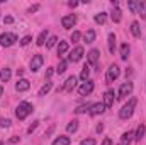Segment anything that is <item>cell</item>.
<instances>
[{
	"mask_svg": "<svg viewBox=\"0 0 146 145\" xmlns=\"http://www.w3.org/2000/svg\"><path fill=\"white\" fill-rule=\"evenodd\" d=\"M133 137H134V133H133V132H126V133H122V137H121L122 145H129L131 142H133Z\"/></svg>",
	"mask_w": 146,
	"mask_h": 145,
	"instance_id": "16",
	"label": "cell"
},
{
	"mask_svg": "<svg viewBox=\"0 0 146 145\" xmlns=\"http://www.w3.org/2000/svg\"><path fill=\"white\" fill-rule=\"evenodd\" d=\"M56 41H58V38H56V36H51L49 39H48V43H46V46H48V48H53V46L56 44Z\"/></svg>",
	"mask_w": 146,
	"mask_h": 145,
	"instance_id": "34",
	"label": "cell"
},
{
	"mask_svg": "<svg viewBox=\"0 0 146 145\" xmlns=\"http://www.w3.org/2000/svg\"><path fill=\"white\" fill-rule=\"evenodd\" d=\"M99 56H100L99 50H90V51H88V63H90V65H97Z\"/></svg>",
	"mask_w": 146,
	"mask_h": 145,
	"instance_id": "14",
	"label": "cell"
},
{
	"mask_svg": "<svg viewBox=\"0 0 146 145\" xmlns=\"http://www.w3.org/2000/svg\"><path fill=\"white\" fill-rule=\"evenodd\" d=\"M3 22H5V24H12V22H14V17L7 15V17H3Z\"/></svg>",
	"mask_w": 146,
	"mask_h": 145,
	"instance_id": "40",
	"label": "cell"
},
{
	"mask_svg": "<svg viewBox=\"0 0 146 145\" xmlns=\"http://www.w3.org/2000/svg\"><path fill=\"white\" fill-rule=\"evenodd\" d=\"M106 19H107L106 12H100V14H97V15H95V22H97V24H104V22H106Z\"/></svg>",
	"mask_w": 146,
	"mask_h": 145,
	"instance_id": "32",
	"label": "cell"
},
{
	"mask_svg": "<svg viewBox=\"0 0 146 145\" xmlns=\"http://www.w3.org/2000/svg\"><path fill=\"white\" fill-rule=\"evenodd\" d=\"M29 87H31V82H29L27 79H19L17 84H15V91H17V92H24V91H27Z\"/></svg>",
	"mask_w": 146,
	"mask_h": 145,
	"instance_id": "10",
	"label": "cell"
},
{
	"mask_svg": "<svg viewBox=\"0 0 146 145\" xmlns=\"http://www.w3.org/2000/svg\"><path fill=\"white\" fill-rule=\"evenodd\" d=\"M29 43H31V36H24L21 39V44H22V46H27Z\"/></svg>",
	"mask_w": 146,
	"mask_h": 145,
	"instance_id": "38",
	"label": "cell"
},
{
	"mask_svg": "<svg viewBox=\"0 0 146 145\" xmlns=\"http://www.w3.org/2000/svg\"><path fill=\"white\" fill-rule=\"evenodd\" d=\"M66 68H68V60H61L60 65L56 67V73H65Z\"/></svg>",
	"mask_w": 146,
	"mask_h": 145,
	"instance_id": "27",
	"label": "cell"
},
{
	"mask_svg": "<svg viewBox=\"0 0 146 145\" xmlns=\"http://www.w3.org/2000/svg\"><path fill=\"white\" fill-rule=\"evenodd\" d=\"M37 9H39V5H33V7L29 9V14H33V12H36Z\"/></svg>",
	"mask_w": 146,
	"mask_h": 145,
	"instance_id": "42",
	"label": "cell"
},
{
	"mask_svg": "<svg viewBox=\"0 0 146 145\" xmlns=\"http://www.w3.org/2000/svg\"><path fill=\"white\" fill-rule=\"evenodd\" d=\"M80 145H95V140L94 138H85V140H82Z\"/></svg>",
	"mask_w": 146,
	"mask_h": 145,
	"instance_id": "36",
	"label": "cell"
},
{
	"mask_svg": "<svg viewBox=\"0 0 146 145\" xmlns=\"http://www.w3.org/2000/svg\"><path fill=\"white\" fill-rule=\"evenodd\" d=\"M10 77H12V72H10V68H3V70L0 72V79H2L3 82H9V80H10Z\"/></svg>",
	"mask_w": 146,
	"mask_h": 145,
	"instance_id": "24",
	"label": "cell"
},
{
	"mask_svg": "<svg viewBox=\"0 0 146 145\" xmlns=\"http://www.w3.org/2000/svg\"><path fill=\"white\" fill-rule=\"evenodd\" d=\"M51 75H53V70H51V68H49V70H48V72H46V77H51Z\"/></svg>",
	"mask_w": 146,
	"mask_h": 145,
	"instance_id": "47",
	"label": "cell"
},
{
	"mask_svg": "<svg viewBox=\"0 0 146 145\" xmlns=\"http://www.w3.org/2000/svg\"><path fill=\"white\" fill-rule=\"evenodd\" d=\"M9 144H19V137H12V138H9Z\"/></svg>",
	"mask_w": 146,
	"mask_h": 145,
	"instance_id": "41",
	"label": "cell"
},
{
	"mask_svg": "<svg viewBox=\"0 0 146 145\" xmlns=\"http://www.w3.org/2000/svg\"><path fill=\"white\" fill-rule=\"evenodd\" d=\"M83 39H85V43H94V41H95V31H94V29H88V31L85 33Z\"/></svg>",
	"mask_w": 146,
	"mask_h": 145,
	"instance_id": "19",
	"label": "cell"
},
{
	"mask_svg": "<svg viewBox=\"0 0 146 145\" xmlns=\"http://www.w3.org/2000/svg\"><path fill=\"white\" fill-rule=\"evenodd\" d=\"M37 123H39V121H34V123H33V125H31V126H29V128H27V133H33V132H34V130H36Z\"/></svg>",
	"mask_w": 146,
	"mask_h": 145,
	"instance_id": "39",
	"label": "cell"
},
{
	"mask_svg": "<svg viewBox=\"0 0 146 145\" xmlns=\"http://www.w3.org/2000/svg\"><path fill=\"white\" fill-rule=\"evenodd\" d=\"M42 63H44L42 55H34L33 60H31V70H33V72H37V70L42 67Z\"/></svg>",
	"mask_w": 146,
	"mask_h": 145,
	"instance_id": "7",
	"label": "cell"
},
{
	"mask_svg": "<svg viewBox=\"0 0 146 145\" xmlns=\"http://www.w3.org/2000/svg\"><path fill=\"white\" fill-rule=\"evenodd\" d=\"M80 36H82V34H80L78 31H73V33H72V41H73V43H76V41L80 39Z\"/></svg>",
	"mask_w": 146,
	"mask_h": 145,
	"instance_id": "37",
	"label": "cell"
},
{
	"mask_svg": "<svg viewBox=\"0 0 146 145\" xmlns=\"http://www.w3.org/2000/svg\"><path fill=\"white\" fill-rule=\"evenodd\" d=\"M75 24H76V15H75V14L65 15V17L61 19V26H63L65 29H72Z\"/></svg>",
	"mask_w": 146,
	"mask_h": 145,
	"instance_id": "6",
	"label": "cell"
},
{
	"mask_svg": "<svg viewBox=\"0 0 146 145\" xmlns=\"http://www.w3.org/2000/svg\"><path fill=\"white\" fill-rule=\"evenodd\" d=\"M46 38H48V29H44V31H41V34L37 36V41H36V44H37V46H42V44L46 43Z\"/></svg>",
	"mask_w": 146,
	"mask_h": 145,
	"instance_id": "21",
	"label": "cell"
},
{
	"mask_svg": "<svg viewBox=\"0 0 146 145\" xmlns=\"http://www.w3.org/2000/svg\"><path fill=\"white\" fill-rule=\"evenodd\" d=\"M131 33H133L136 38L141 36V28H139V22H136V21H134V22L131 24Z\"/></svg>",
	"mask_w": 146,
	"mask_h": 145,
	"instance_id": "20",
	"label": "cell"
},
{
	"mask_svg": "<svg viewBox=\"0 0 146 145\" xmlns=\"http://www.w3.org/2000/svg\"><path fill=\"white\" fill-rule=\"evenodd\" d=\"M90 108H92V104H83V106H80V108L75 109V113H76V114H82V113H87V111H90Z\"/></svg>",
	"mask_w": 146,
	"mask_h": 145,
	"instance_id": "33",
	"label": "cell"
},
{
	"mask_svg": "<svg viewBox=\"0 0 146 145\" xmlns=\"http://www.w3.org/2000/svg\"><path fill=\"white\" fill-rule=\"evenodd\" d=\"M2 94H3V87L0 85V96H2Z\"/></svg>",
	"mask_w": 146,
	"mask_h": 145,
	"instance_id": "48",
	"label": "cell"
},
{
	"mask_svg": "<svg viewBox=\"0 0 146 145\" xmlns=\"http://www.w3.org/2000/svg\"><path fill=\"white\" fill-rule=\"evenodd\" d=\"M107 39H109V51L114 55V51H115V36H114V33H110Z\"/></svg>",
	"mask_w": 146,
	"mask_h": 145,
	"instance_id": "25",
	"label": "cell"
},
{
	"mask_svg": "<svg viewBox=\"0 0 146 145\" xmlns=\"http://www.w3.org/2000/svg\"><path fill=\"white\" fill-rule=\"evenodd\" d=\"M0 126H3V128L10 126V119H9V118H2V119H0Z\"/></svg>",
	"mask_w": 146,
	"mask_h": 145,
	"instance_id": "35",
	"label": "cell"
},
{
	"mask_svg": "<svg viewBox=\"0 0 146 145\" xmlns=\"http://www.w3.org/2000/svg\"><path fill=\"white\" fill-rule=\"evenodd\" d=\"M0 145H2V142H0Z\"/></svg>",
	"mask_w": 146,
	"mask_h": 145,
	"instance_id": "49",
	"label": "cell"
},
{
	"mask_svg": "<svg viewBox=\"0 0 146 145\" xmlns=\"http://www.w3.org/2000/svg\"><path fill=\"white\" fill-rule=\"evenodd\" d=\"M136 104H138L136 97H131V99L122 106V109L119 111V118H121V119H127V118H131V114H133V111H134V108H136Z\"/></svg>",
	"mask_w": 146,
	"mask_h": 145,
	"instance_id": "1",
	"label": "cell"
},
{
	"mask_svg": "<svg viewBox=\"0 0 146 145\" xmlns=\"http://www.w3.org/2000/svg\"><path fill=\"white\" fill-rule=\"evenodd\" d=\"M110 17H112V21H114V22H121V19H122V12H121V9H119V7H114V10H112Z\"/></svg>",
	"mask_w": 146,
	"mask_h": 145,
	"instance_id": "15",
	"label": "cell"
},
{
	"mask_svg": "<svg viewBox=\"0 0 146 145\" xmlns=\"http://www.w3.org/2000/svg\"><path fill=\"white\" fill-rule=\"evenodd\" d=\"M66 130H68L70 133H75V132L78 130V121H76V119L70 121V123H68V126H66Z\"/></svg>",
	"mask_w": 146,
	"mask_h": 145,
	"instance_id": "30",
	"label": "cell"
},
{
	"mask_svg": "<svg viewBox=\"0 0 146 145\" xmlns=\"http://www.w3.org/2000/svg\"><path fill=\"white\" fill-rule=\"evenodd\" d=\"M70 137H58L54 142H53V145H70Z\"/></svg>",
	"mask_w": 146,
	"mask_h": 145,
	"instance_id": "22",
	"label": "cell"
},
{
	"mask_svg": "<svg viewBox=\"0 0 146 145\" xmlns=\"http://www.w3.org/2000/svg\"><path fill=\"white\" fill-rule=\"evenodd\" d=\"M102 145H112V140H110V138H106V140L102 142Z\"/></svg>",
	"mask_w": 146,
	"mask_h": 145,
	"instance_id": "43",
	"label": "cell"
},
{
	"mask_svg": "<svg viewBox=\"0 0 146 145\" xmlns=\"http://www.w3.org/2000/svg\"><path fill=\"white\" fill-rule=\"evenodd\" d=\"M104 106L106 109H109L114 106V91H106V94H104Z\"/></svg>",
	"mask_w": 146,
	"mask_h": 145,
	"instance_id": "11",
	"label": "cell"
},
{
	"mask_svg": "<svg viewBox=\"0 0 146 145\" xmlns=\"http://www.w3.org/2000/svg\"><path fill=\"white\" fill-rule=\"evenodd\" d=\"M82 56H83V48H82V46H76L72 53H70V56H68V62H73V63H75V62L82 60Z\"/></svg>",
	"mask_w": 146,
	"mask_h": 145,
	"instance_id": "9",
	"label": "cell"
},
{
	"mask_svg": "<svg viewBox=\"0 0 146 145\" xmlns=\"http://www.w3.org/2000/svg\"><path fill=\"white\" fill-rule=\"evenodd\" d=\"M131 92H133V84H131V82H124V84L121 85L119 92H117V99H124V97L129 96Z\"/></svg>",
	"mask_w": 146,
	"mask_h": 145,
	"instance_id": "4",
	"label": "cell"
},
{
	"mask_svg": "<svg viewBox=\"0 0 146 145\" xmlns=\"http://www.w3.org/2000/svg\"><path fill=\"white\" fill-rule=\"evenodd\" d=\"M119 73H121V70H119V67L117 65H110L109 68H107V82H114L117 77H119Z\"/></svg>",
	"mask_w": 146,
	"mask_h": 145,
	"instance_id": "8",
	"label": "cell"
},
{
	"mask_svg": "<svg viewBox=\"0 0 146 145\" xmlns=\"http://www.w3.org/2000/svg\"><path fill=\"white\" fill-rule=\"evenodd\" d=\"M145 132H146V126L145 125H139L138 130H136V140H138V142H141V138L145 137Z\"/></svg>",
	"mask_w": 146,
	"mask_h": 145,
	"instance_id": "26",
	"label": "cell"
},
{
	"mask_svg": "<svg viewBox=\"0 0 146 145\" xmlns=\"http://www.w3.org/2000/svg\"><path fill=\"white\" fill-rule=\"evenodd\" d=\"M75 87H76V77L72 75V77L65 82V87H63V89H65L66 92H73V89H75Z\"/></svg>",
	"mask_w": 146,
	"mask_h": 145,
	"instance_id": "13",
	"label": "cell"
},
{
	"mask_svg": "<svg viewBox=\"0 0 146 145\" xmlns=\"http://www.w3.org/2000/svg\"><path fill=\"white\" fill-rule=\"evenodd\" d=\"M88 77H90V68H88V65H85V67L82 68V72H80V79H82L83 82H87Z\"/></svg>",
	"mask_w": 146,
	"mask_h": 145,
	"instance_id": "23",
	"label": "cell"
},
{
	"mask_svg": "<svg viewBox=\"0 0 146 145\" xmlns=\"http://www.w3.org/2000/svg\"><path fill=\"white\" fill-rule=\"evenodd\" d=\"M68 51V43L66 41H60V44H58V55H65Z\"/></svg>",
	"mask_w": 146,
	"mask_h": 145,
	"instance_id": "29",
	"label": "cell"
},
{
	"mask_svg": "<svg viewBox=\"0 0 146 145\" xmlns=\"http://www.w3.org/2000/svg\"><path fill=\"white\" fill-rule=\"evenodd\" d=\"M51 87H53V82H49V80H48V82L39 89V92H37V94H39V96H46V94L51 91Z\"/></svg>",
	"mask_w": 146,
	"mask_h": 145,
	"instance_id": "17",
	"label": "cell"
},
{
	"mask_svg": "<svg viewBox=\"0 0 146 145\" xmlns=\"http://www.w3.org/2000/svg\"><path fill=\"white\" fill-rule=\"evenodd\" d=\"M92 91H94V82L92 80H87V82H83L78 87V94L80 96H88V94H92Z\"/></svg>",
	"mask_w": 146,
	"mask_h": 145,
	"instance_id": "5",
	"label": "cell"
},
{
	"mask_svg": "<svg viewBox=\"0 0 146 145\" xmlns=\"http://www.w3.org/2000/svg\"><path fill=\"white\" fill-rule=\"evenodd\" d=\"M33 113V106L29 104V103H21L19 106H17V109H15V116L19 118V119H26L29 114Z\"/></svg>",
	"mask_w": 146,
	"mask_h": 145,
	"instance_id": "2",
	"label": "cell"
},
{
	"mask_svg": "<svg viewBox=\"0 0 146 145\" xmlns=\"http://www.w3.org/2000/svg\"><path fill=\"white\" fill-rule=\"evenodd\" d=\"M102 130H104V125H99V126H97V132H99V133H100V132H102Z\"/></svg>",
	"mask_w": 146,
	"mask_h": 145,
	"instance_id": "44",
	"label": "cell"
},
{
	"mask_svg": "<svg viewBox=\"0 0 146 145\" xmlns=\"http://www.w3.org/2000/svg\"><path fill=\"white\" fill-rule=\"evenodd\" d=\"M138 14L143 17V19H146V2L143 0V2H139V9H138Z\"/></svg>",
	"mask_w": 146,
	"mask_h": 145,
	"instance_id": "31",
	"label": "cell"
},
{
	"mask_svg": "<svg viewBox=\"0 0 146 145\" xmlns=\"http://www.w3.org/2000/svg\"><path fill=\"white\" fill-rule=\"evenodd\" d=\"M106 111V106H104V103H95V104H92V108H90V114L92 116H97V114H102Z\"/></svg>",
	"mask_w": 146,
	"mask_h": 145,
	"instance_id": "12",
	"label": "cell"
},
{
	"mask_svg": "<svg viewBox=\"0 0 146 145\" xmlns=\"http://www.w3.org/2000/svg\"><path fill=\"white\" fill-rule=\"evenodd\" d=\"M15 41H17V36L14 33H3V34H0V44L5 46V48L12 46Z\"/></svg>",
	"mask_w": 146,
	"mask_h": 145,
	"instance_id": "3",
	"label": "cell"
},
{
	"mask_svg": "<svg viewBox=\"0 0 146 145\" xmlns=\"http://www.w3.org/2000/svg\"><path fill=\"white\" fill-rule=\"evenodd\" d=\"M127 7L133 14H138V9H139V2H134V0H129L127 2Z\"/></svg>",
	"mask_w": 146,
	"mask_h": 145,
	"instance_id": "28",
	"label": "cell"
},
{
	"mask_svg": "<svg viewBox=\"0 0 146 145\" xmlns=\"http://www.w3.org/2000/svg\"><path fill=\"white\" fill-rule=\"evenodd\" d=\"M53 130H54V126H51V128H49V130L46 132V135H51V133H53Z\"/></svg>",
	"mask_w": 146,
	"mask_h": 145,
	"instance_id": "45",
	"label": "cell"
},
{
	"mask_svg": "<svg viewBox=\"0 0 146 145\" xmlns=\"http://www.w3.org/2000/svg\"><path fill=\"white\" fill-rule=\"evenodd\" d=\"M127 56H129V44L124 43V44H121V58L127 60Z\"/></svg>",
	"mask_w": 146,
	"mask_h": 145,
	"instance_id": "18",
	"label": "cell"
},
{
	"mask_svg": "<svg viewBox=\"0 0 146 145\" xmlns=\"http://www.w3.org/2000/svg\"><path fill=\"white\" fill-rule=\"evenodd\" d=\"M68 5H70V7H76V5H78V2H70Z\"/></svg>",
	"mask_w": 146,
	"mask_h": 145,
	"instance_id": "46",
	"label": "cell"
}]
</instances>
